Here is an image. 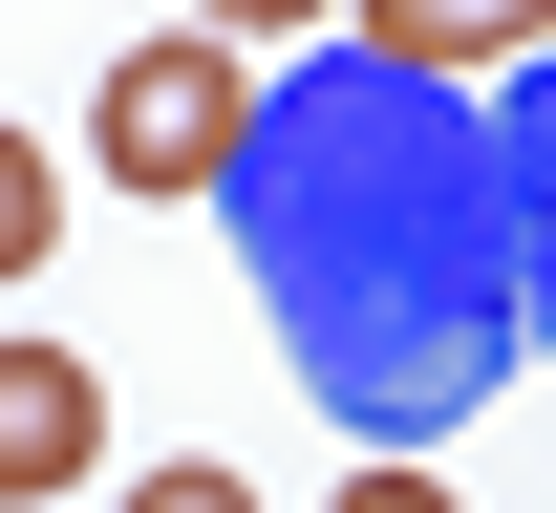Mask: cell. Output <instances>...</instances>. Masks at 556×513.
Masks as SVG:
<instances>
[{
    "instance_id": "8992f818",
    "label": "cell",
    "mask_w": 556,
    "mask_h": 513,
    "mask_svg": "<svg viewBox=\"0 0 556 513\" xmlns=\"http://www.w3.org/2000/svg\"><path fill=\"white\" fill-rule=\"evenodd\" d=\"M43 257H65V150L0 129V279H43Z\"/></svg>"
},
{
    "instance_id": "ba28073f",
    "label": "cell",
    "mask_w": 556,
    "mask_h": 513,
    "mask_svg": "<svg viewBox=\"0 0 556 513\" xmlns=\"http://www.w3.org/2000/svg\"><path fill=\"white\" fill-rule=\"evenodd\" d=\"M129 513H257V492H236V471L193 449V471H129Z\"/></svg>"
},
{
    "instance_id": "9c48e42d",
    "label": "cell",
    "mask_w": 556,
    "mask_h": 513,
    "mask_svg": "<svg viewBox=\"0 0 556 513\" xmlns=\"http://www.w3.org/2000/svg\"><path fill=\"white\" fill-rule=\"evenodd\" d=\"M321 513H450V492H428V471H364V492H321Z\"/></svg>"
},
{
    "instance_id": "6da1fadb",
    "label": "cell",
    "mask_w": 556,
    "mask_h": 513,
    "mask_svg": "<svg viewBox=\"0 0 556 513\" xmlns=\"http://www.w3.org/2000/svg\"><path fill=\"white\" fill-rule=\"evenodd\" d=\"M214 215L257 257V321L300 343V385H321L386 471L535 364V343H514V215H492V107L471 86H407V65H364V43H300V65L257 86L236 171H214Z\"/></svg>"
},
{
    "instance_id": "5b68a950",
    "label": "cell",
    "mask_w": 556,
    "mask_h": 513,
    "mask_svg": "<svg viewBox=\"0 0 556 513\" xmlns=\"http://www.w3.org/2000/svg\"><path fill=\"white\" fill-rule=\"evenodd\" d=\"M343 43H364V65H407V86H471V65H535L556 0H343Z\"/></svg>"
},
{
    "instance_id": "3957f363",
    "label": "cell",
    "mask_w": 556,
    "mask_h": 513,
    "mask_svg": "<svg viewBox=\"0 0 556 513\" xmlns=\"http://www.w3.org/2000/svg\"><path fill=\"white\" fill-rule=\"evenodd\" d=\"M492 215H514V343L556 364V43L514 65V107H492Z\"/></svg>"
},
{
    "instance_id": "52a82bcc",
    "label": "cell",
    "mask_w": 556,
    "mask_h": 513,
    "mask_svg": "<svg viewBox=\"0 0 556 513\" xmlns=\"http://www.w3.org/2000/svg\"><path fill=\"white\" fill-rule=\"evenodd\" d=\"M193 43H236V65L257 43H343V0H193Z\"/></svg>"
},
{
    "instance_id": "7a4b0ae2",
    "label": "cell",
    "mask_w": 556,
    "mask_h": 513,
    "mask_svg": "<svg viewBox=\"0 0 556 513\" xmlns=\"http://www.w3.org/2000/svg\"><path fill=\"white\" fill-rule=\"evenodd\" d=\"M236 129H257V65H236V43H193V22L108 43V86H86V150H108L129 193H214V171H236Z\"/></svg>"
},
{
    "instance_id": "277c9868",
    "label": "cell",
    "mask_w": 556,
    "mask_h": 513,
    "mask_svg": "<svg viewBox=\"0 0 556 513\" xmlns=\"http://www.w3.org/2000/svg\"><path fill=\"white\" fill-rule=\"evenodd\" d=\"M108 471V385L86 343H0V492H86Z\"/></svg>"
}]
</instances>
